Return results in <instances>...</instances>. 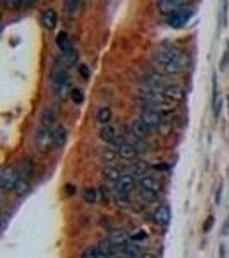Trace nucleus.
Here are the masks:
<instances>
[{
  "instance_id": "f257e3e1",
  "label": "nucleus",
  "mask_w": 229,
  "mask_h": 258,
  "mask_svg": "<svg viewBox=\"0 0 229 258\" xmlns=\"http://www.w3.org/2000/svg\"><path fill=\"white\" fill-rule=\"evenodd\" d=\"M155 61L169 74L181 73L190 64V58L185 53L174 48H166L156 54Z\"/></svg>"
},
{
  "instance_id": "f03ea898",
  "label": "nucleus",
  "mask_w": 229,
  "mask_h": 258,
  "mask_svg": "<svg viewBox=\"0 0 229 258\" xmlns=\"http://www.w3.org/2000/svg\"><path fill=\"white\" fill-rule=\"evenodd\" d=\"M51 75L54 81V91L57 97L64 101L68 99L72 91V82L70 75L61 67H55Z\"/></svg>"
},
{
  "instance_id": "7ed1b4c3",
  "label": "nucleus",
  "mask_w": 229,
  "mask_h": 258,
  "mask_svg": "<svg viewBox=\"0 0 229 258\" xmlns=\"http://www.w3.org/2000/svg\"><path fill=\"white\" fill-rule=\"evenodd\" d=\"M34 145L41 153L50 152L54 147V131L45 128L40 130L34 138Z\"/></svg>"
},
{
  "instance_id": "20e7f679",
  "label": "nucleus",
  "mask_w": 229,
  "mask_h": 258,
  "mask_svg": "<svg viewBox=\"0 0 229 258\" xmlns=\"http://www.w3.org/2000/svg\"><path fill=\"white\" fill-rule=\"evenodd\" d=\"M192 0H159V12L164 16H170L179 10H184L192 3Z\"/></svg>"
},
{
  "instance_id": "39448f33",
  "label": "nucleus",
  "mask_w": 229,
  "mask_h": 258,
  "mask_svg": "<svg viewBox=\"0 0 229 258\" xmlns=\"http://www.w3.org/2000/svg\"><path fill=\"white\" fill-rule=\"evenodd\" d=\"M19 174L12 167H6L1 171L0 184L3 191H14L17 181L19 179Z\"/></svg>"
},
{
  "instance_id": "423d86ee",
  "label": "nucleus",
  "mask_w": 229,
  "mask_h": 258,
  "mask_svg": "<svg viewBox=\"0 0 229 258\" xmlns=\"http://www.w3.org/2000/svg\"><path fill=\"white\" fill-rule=\"evenodd\" d=\"M192 11L187 9L179 10L169 16L168 18V24L172 29H181L188 23L189 20L192 18Z\"/></svg>"
},
{
  "instance_id": "0eeeda50",
  "label": "nucleus",
  "mask_w": 229,
  "mask_h": 258,
  "mask_svg": "<svg viewBox=\"0 0 229 258\" xmlns=\"http://www.w3.org/2000/svg\"><path fill=\"white\" fill-rule=\"evenodd\" d=\"M108 239L110 240L115 248H118V247L124 248L125 245L128 244L130 235L128 234V232H126L124 230H115L110 233Z\"/></svg>"
},
{
  "instance_id": "6e6552de",
  "label": "nucleus",
  "mask_w": 229,
  "mask_h": 258,
  "mask_svg": "<svg viewBox=\"0 0 229 258\" xmlns=\"http://www.w3.org/2000/svg\"><path fill=\"white\" fill-rule=\"evenodd\" d=\"M135 179L132 176H124L116 182V190L118 193L127 194L135 189Z\"/></svg>"
},
{
  "instance_id": "1a4fd4ad",
  "label": "nucleus",
  "mask_w": 229,
  "mask_h": 258,
  "mask_svg": "<svg viewBox=\"0 0 229 258\" xmlns=\"http://www.w3.org/2000/svg\"><path fill=\"white\" fill-rule=\"evenodd\" d=\"M141 120L149 128V129H157L162 123V117L157 111L155 110H147L142 115Z\"/></svg>"
},
{
  "instance_id": "9d476101",
  "label": "nucleus",
  "mask_w": 229,
  "mask_h": 258,
  "mask_svg": "<svg viewBox=\"0 0 229 258\" xmlns=\"http://www.w3.org/2000/svg\"><path fill=\"white\" fill-rule=\"evenodd\" d=\"M58 117V109L55 107H50L46 109L41 115V123L45 129H50L57 122Z\"/></svg>"
},
{
  "instance_id": "9b49d317",
  "label": "nucleus",
  "mask_w": 229,
  "mask_h": 258,
  "mask_svg": "<svg viewBox=\"0 0 229 258\" xmlns=\"http://www.w3.org/2000/svg\"><path fill=\"white\" fill-rule=\"evenodd\" d=\"M41 23L47 31H54L57 24V12L54 9H47L45 10L41 17Z\"/></svg>"
},
{
  "instance_id": "f8f14e48",
  "label": "nucleus",
  "mask_w": 229,
  "mask_h": 258,
  "mask_svg": "<svg viewBox=\"0 0 229 258\" xmlns=\"http://www.w3.org/2000/svg\"><path fill=\"white\" fill-rule=\"evenodd\" d=\"M55 42H56L58 48L60 49L62 54H65V53H68V52L75 49L74 46L71 43L67 33L64 32V31H60L57 34L56 39H55Z\"/></svg>"
},
{
  "instance_id": "ddd939ff",
  "label": "nucleus",
  "mask_w": 229,
  "mask_h": 258,
  "mask_svg": "<svg viewBox=\"0 0 229 258\" xmlns=\"http://www.w3.org/2000/svg\"><path fill=\"white\" fill-rule=\"evenodd\" d=\"M132 131L133 135L139 139H146L150 134V129L142 120H138L132 123Z\"/></svg>"
},
{
  "instance_id": "4468645a",
  "label": "nucleus",
  "mask_w": 229,
  "mask_h": 258,
  "mask_svg": "<svg viewBox=\"0 0 229 258\" xmlns=\"http://www.w3.org/2000/svg\"><path fill=\"white\" fill-rule=\"evenodd\" d=\"M166 98L174 102H179L185 97V92L181 87L178 85H169L164 90Z\"/></svg>"
},
{
  "instance_id": "2eb2a0df",
  "label": "nucleus",
  "mask_w": 229,
  "mask_h": 258,
  "mask_svg": "<svg viewBox=\"0 0 229 258\" xmlns=\"http://www.w3.org/2000/svg\"><path fill=\"white\" fill-rule=\"evenodd\" d=\"M171 220V211L169 207L162 206L155 210L154 214V221L160 226H166Z\"/></svg>"
},
{
  "instance_id": "dca6fc26",
  "label": "nucleus",
  "mask_w": 229,
  "mask_h": 258,
  "mask_svg": "<svg viewBox=\"0 0 229 258\" xmlns=\"http://www.w3.org/2000/svg\"><path fill=\"white\" fill-rule=\"evenodd\" d=\"M54 147L59 149L67 141V130L64 127L58 126L54 131Z\"/></svg>"
},
{
  "instance_id": "f3484780",
  "label": "nucleus",
  "mask_w": 229,
  "mask_h": 258,
  "mask_svg": "<svg viewBox=\"0 0 229 258\" xmlns=\"http://www.w3.org/2000/svg\"><path fill=\"white\" fill-rule=\"evenodd\" d=\"M118 155L122 159L126 160H131L135 159L138 156V150L136 148L135 146L125 143L121 146L118 147Z\"/></svg>"
},
{
  "instance_id": "a211bd4d",
  "label": "nucleus",
  "mask_w": 229,
  "mask_h": 258,
  "mask_svg": "<svg viewBox=\"0 0 229 258\" xmlns=\"http://www.w3.org/2000/svg\"><path fill=\"white\" fill-rule=\"evenodd\" d=\"M140 184H141L142 188L145 191H152V192L157 194L162 191V184L153 177H147L143 178L140 181Z\"/></svg>"
},
{
  "instance_id": "6ab92c4d",
  "label": "nucleus",
  "mask_w": 229,
  "mask_h": 258,
  "mask_svg": "<svg viewBox=\"0 0 229 258\" xmlns=\"http://www.w3.org/2000/svg\"><path fill=\"white\" fill-rule=\"evenodd\" d=\"M79 59V55L76 48L71 50V51L65 53V54H62V64H64V66L70 68L74 66L75 64H77Z\"/></svg>"
},
{
  "instance_id": "aec40b11",
  "label": "nucleus",
  "mask_w": 229,
  "mask_h": 258,
  "mask_svg": "<svg viewBox=\"0 0 229 258\" xmlns=\"http://www.w3.org/2000/svg\"><path fill=\"white\" fill-rule=\"evenodd\" d=\"M102 175L107 180L116 183L120 178V171L114 166H106L102 170Z\"/></svg>"
},
{
  "instance_id": "412c9836",
  "label": "nucleus",
  "mask_w": 229,
  "mask_h": 258,
  "mask_svg": "<svg viewBox=\"0 0 229 258\" xmlns=\"http://www.w3.org/2000/svg\"><path fill=\"white\" fill-rule=\"evenodd\" d=\"M98 248L100 250L101 255L103 256V258H109L114 254L115 247L109 239H104L100 242Z\"/></svg>"
},
{
  "instance_id": "4be33fe9",
  "label": "nucleus",
  "mask_w": 229,
  "mask_h": 258,
  "mask_svg": "<svg viewBox=\"0 0 229 258\" xmlns=\"http://www.w3.org/2000/svg\"><path fill=\"white\" fill-rule=\"evenodd\" d=\"M100 137L104 142L113 143L116 137L114 129L111 126L103 127L100 132Z\"/></svg>"
},
{
  "instance_id": "5701e85b",
  "label": "nucleus",
  "mask_w": 229,
  "mask_h": 258,
  "mask_svg": "<svg viewBox=\"0 0 229 258\" xmlns=\"http://www.w3.org/2000/svg\"><path fill=\"white\" fill-rule=\"evenodd\" d=\"M29 189V184L28 183L27 179H24L23 177H19L14 191H15V193L17 196L22 197L28 193Z\"/></svg>"
},
{
  "instance_id": "b1692460",
  "label": "nucleus",
  "mask_w": 229,
  "mask_h": 258,
  "mask_svg": "<svg viewBox=\"0 0 229 258\" xmlns=\"http://www.w3.org/2000/svg\"><path fill=\"white\" fill-rule=\"evenodd\" d=\"M82 198L86 203L94 204L97 200V191L94 188H87L83 191Z\"/></svg>"
},
{
  "instance_id": "393cba45",
  "label": "nucleus",
  "mask_w": 229,
  "mask_h": 258,
  "mask_svg": "<svg viewBox=\"0 0 229 258\" xmlns=\"http://www.w3.org/2000/svg\"><path fill=\"white\" fill-rule=\"evenodd\" d=\"M164 82H165V78H163V76L157 74V73L150 74L147 78V84L154 88L160 87L164 85Z\"/></svg>"
},
{
  "instance_id": "a878e982",
  "label": "nucleus",
  "mask_w": 229,
  "mask_h": 258,
  "mask_svg": "<svg viewBox=\"0 0 229 258\" xmlns=\"http://www.w3.org/2000/svg\"><path fill=\"white\" fill-rule=\"evenodd\" d=\"M148 170V164L145 161L139 160L132 165V172L135 174L136 176H142L146 173Z\"/></svg>"
},
{
  "instance_id": "bb28decb",
  "label": "nucleus",
  "mask_w": 229,
  "mask_h": 258,
  "mask_svg": "<svg viewBox=\"0 0 229 258\" xmlns=\"http://www.w3.org/2000/svg\"><path fill=\"white\" fill-rule=\"evenodd\" d=\"M96 118L99 123H102V124L108 123V122H110L112 118L111 110L108 108H102L98 111Z\"/></svg>"
},
{
  "instance_id": "cd10ccee",
  "label": "nucleus",
  "mask_w": 229,
  "mask_h": 258,
  "mask_svg": "<svg viewBox=\"0 0 229 258\" xmlns=\"http://www.w3.org/2000/svg\"><path fill=\"white\" fill-rule=\"evenodd\" d=\"M123 251L128 258H138L141 255L140 249L138 248V246H136V245H126L123 248Z\"/></svg>"
},
{
  "instance_id": "c85d7f7f",
  "label": "nucleus",
  "mask_w": 229,
  "mask_h": 258,
  "mask_svg": "<svg viewBox=\"0 0 229 258\" xmlns=\"http://www.w3.org/2000/svg\"><path fill=\"white\" fill-rule=\"evenodd\" d=\"M72 102L76 103V104H82L83 102H85V95L84 93L78 88L72 89L71 92V96H70Z\"/></svg>"
},
{
  "instance_id": "c756f323",
  "label": "nucleus",
  "mask_w": 229,
  "mask_h": 258,
  "mask_svg": "<svg viewBox=\"0 0 229 258\" xmlns=\"http://www.w3.org/2000/svg\"><path fill=\"white\" fill-rule=\"evenodd\" d=\"M229 64V41H227L226 48L223 52V57L220 62V70L222 71H225Z\"/></svg>"
},
{
  "instance_id": "7c9ffc66",
  "label": "nucleus",
  "mask_w": 229,
  "mask_h": 258,
  "mask_svg": "<svg viewBox=\"0 0 229 258\" xmlns=\"http://www.w3.org/2000/svg\"><path fill=\"white\" fill-rule=\"evenodd\" d=\"M82 258H103V256L101 255V252L99 248H94V247H90L87 250H85V252L82 253Z\"/></svg>"
},
{
  "instance_id": "2f4dec72",
  "label": "nucleus",
  "mask_w": 229,
  "mask_h": 258,
  "mask_svg": "<svg viewBox=\"0 0 229 258\" xmlns=\"http://www.w3.org/2000/svg\"><path fill=\"white\" fill-rule=\"evenodd\" d=\"M212 108L216 105V102L219 100L218 99V81H217V76L216 73H214L212 78Z\"/></svg>"
},
{
  "instance_id": "473e14b6",
  "label": "nucleus",
  "mask_w": 229,
  "mask_h": 258,
  "mask_svg": "<svg viewBox=\"0 0 229 258\" xmlns=\"http://www.w3.org/2000/svg\"><path fill=\"white\" fill-rule=\"evenodd\" d=\"M215 222H216V218L214 217L213 215H209L206 219L204 223L202 225V231L203 232H209V231H211L214 225H215Z\"/></svg>"
},
{
  "instance_id": "72a5a7b5",
  "label": "nucleus",
  "mask_w": 229,
  "mask_h": 258,
  "mask_svg": "<svg viewBox=\"0 0 229 258\" xmlns=\"http://www.w3.org/2000/svg\"><path fill=\"white\" fill-rule=\"evenodd\" d=\"M223 26L227 27L228 26V21H229V2L228 0H223Z\"/></svg>"
},
{
  "instance_id": "f704fd0d",
  "label": "nucleus",
  "mask_w": 229,
  "mask_h": 258,
  "mask_svg": "<svg viewBox=\"0 0 229 258\" xmlns=\"http://www.w3.org/2000/svg\"><path fill=\"white\" fill-rule=\"evenodd\" d=\"M78 72H79V74H80L82 78L85 79V80H88L90 78L89 68L88 67V65H86L85 64H81L79 65Z\"/></svg>"
},
{
  "instance_id": "c9c22d12",
  "label": "nucleus",
  "mask_w": 229,
  "mask_h": 258,
  "mask_svg": "<svg viewBox=\"0 0 229 258\" xmlns=\"http://www.w3.org/2000/svg\"><path fill=\"white\" fill-rule=\"evenodd\" d=\"M142 195L143 197V199L148 201H154V200L157 199V193L152 192V191H145L143 190Z\"/></svg>"
},
{
  "instance_id": "e433bc0d",
  "label": "nucleus",
  "mask_w": 229,
  "mask_h": 258,
  "mask_svg": "<svg viewBox=\"0 0 229 258\" xmlns=\"http://www.w3.org/2000/svg\"><path fill=\"white\" fill-rule=\"evenodd\" d=\"M223 107V101L222 99H219L217 102H216V105L213 107V111H214V116L216 117V119L219 118L220 114L222 112V109Z\"/></svg>"
},
{
  "instance_id": "4c0bfd02",
  "label": "nucleus",
  "mask_w": 229,
  "mask_h": 258,
  "mask_svg": "<svg viewBox=\"0 0 229 258\" xmlns=\"http://www.w3.org/2000/svg\"><path fill=\"white\" fill-rule=\"evenodd\" d=\"M223 184H220L219 187L216 191V195H215V201H216V205L219 206L221 202H222V198H223Z\"/></svg>"
},
{
  "instance_id": "58836bf2",
  "label": "nucleus",
  "mask_w": 229,
  "mask_h": 258,
  "mask_svg": "<svg viewBox=\"0 0 229 258\" xmlns=\"http://www.w3.org/2000/svg\"><path fill=\"white\" fill-rule=\"evenodd\" d=\"M115 158V153L113 152V151H104L103 153H102V160H105V161H108V162H110V161H113L114 160Z\"/></svg>"
},
{
  "instance_id": "ea45409f",
  "label": "nucleus",
  "mask_w": 229,
  "mask_h": 258,
  "mask_svg": "<svg viewBox=\"0 0 229 258\" xmlns=\"http://www.w3.org/2000/svg\"><path fill=\"white\" fill-rule=\"evenodd\" d=\"M64 192L66 193L67 195L71 196V195H74L76 192H77V188L73 184H66L65 187H64Z\"/></svg>"
},
{
  "instance_id": "a19ab883",
  "label": "nucleus",
  "mask_w": 229,
  "mask_h": 258,
  "mask_svg": "<svg viewBox=\"0 0 229 258\" xmlns=\"http://www.w3.org/2000/svg\"><path fill=\"white\" fill-rule=\"evenodd\" d=\"M121 194V196L118 197V199H117L118 206L121 207H127V206H128V200H127V198H125V197L124 196L126 194Z\"/></svg>"
},
{
  "instance_id": "79ce46f5",
  "label": "nucleus",
  "mask_w": 229,
  "mask_h": 258,
  "mask_svg": "<svg viewBox=\"0 0 229 258\" xmlns=\"http://www.w3.org/2000/svg\"><path fill=\"white\" fill-rule=\"evenodd\" d=\"M222 233H223V236H229V215L223 223V227H222Z\"/></svg>"
},
{
  "instance_id": "37998d69",
  "label": "nucleus",
  "mask_w": 229,
  "mask_h": 258,
  "mask_svg": "<svg viewBox=\"0 0 229 258\" xmlns=\"http://www.w3.org/2000/svg\"><path fill=\"white\" fill-rule=\"evenodd\" d=\"M35 0H20L18 5L20 7H24V8H29L34 4Z\"/></svg>"
},
{
  "instance_id": "c03bdc74",
  "label": "nucleus",
  "mask_w": 229,
  "mask_h": 258,
  "mask_svg": "<svg viewBox=\"0 0 229 258\" xmlns=\"http://www.w3.org/2000/svg\"><path fill=\"white\" fill-rule=\"evenodd\" d=\"M125 139L121 137V136H118V137H115L114 140L113 141V144H114V146H121L123 144H125Z\"/></svg>"
},
{
  "instance_id": "a18cd8bd",
  "label": "nucleus",
  "mask_w": 229,
  "mask_h": 258,
  "mask_svg": "<svg viewBox=\"0 0 229 258\" xmlns=\"http://www.w3.org/2000/svg\"><path fill=\"white\" fill-rule=\"evenodd\" d=\"M154 168H155V170L164 171V170H169V165L168 163H159V164L154 165Z\"/></svg>"
},
{
  "instance_id": "49530a36",
  "label": "nucleus",
  "mask_w": 229,
  "mask_h": 258,
  "mask_svg": "<svg viewBox=\"0 0 229 258\" xmlns=\"http://www.w3.org/2000/svg\"><path fill=\"white\" fill-rule=\"evenodd\" d=\"M8 3H15V4H18L20 0H5Z\"/></svg>"
},
{
  "instance_id": "de8ad7c7",
  "label": "nucleus",
  "mask_w": 229,
  "mask_h": 258,
  "mask_svg": "<svg viewBox=\"0 0 229 258\" xmlns=\"http://www.w3.org/2000/svg\"><path fill=\"white\" fill-rule=\"evenodd\" d=\"M228 106H229V96H228Z\"/></svg>"
}]
</instances>
